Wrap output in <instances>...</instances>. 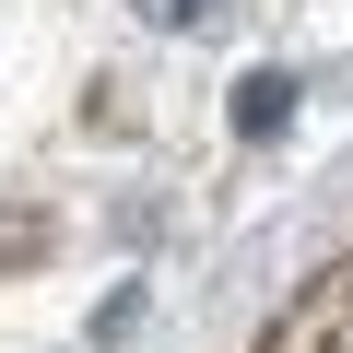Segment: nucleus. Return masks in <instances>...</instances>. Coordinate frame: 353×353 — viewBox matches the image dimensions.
<instances>
[{"label": "nucleus", "instance_id": "nucleus-1", "mask_svg": "<svg viewBox=\"0 0 353 353\" xmlns=\"http://www.w3.org/2000/svg\"><path fill=\"white\" fill-rule=\"evenodd\" d=\"M283 118H294V83H283V71L236 83V130H283Z\"/></svg>", "mask_w": 353, "mask_h": 353}, {"label": "nucleus", "instance_id": "nucleus-2", "mask_svg": "<svg viewBox=\"0 0 353 353\" xmlns=\"http://www.w3.org/2000/svg\"><path fill=\"white\" fill-rule=\"evenodd\" d=\"M141 12H153V24H201L212 0H141Z\"/></svg>", "mask_w": 353, "mask_h": 353}]
</instances>
